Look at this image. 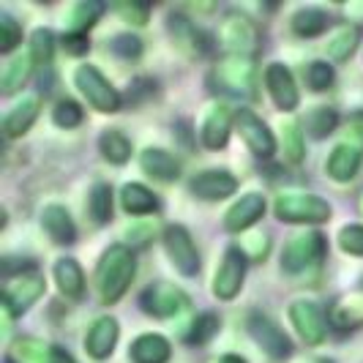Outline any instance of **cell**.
<instances>
[{"mask_svg": "<svg viewBox=\"0 0 363 363\" xmlns=\"http://www.w3.org/2000/svg\"><path fill=\"white\" fill-rule=\"evenodd\" d=\"M218 363H246V361H243L240 355H221V358H218Z\"/></svg>", "mask_w": 363, "mask_h": 363, "instance_id": "obj_51", "label": "cell"}, {"mask_svg": "<svg viewBox=\"0 0 363 363\" xmlns=\"http://www.w3.org/2000/svg\"><path fill=\"white\" fill-rule=\"evenodd\" d=\"M246 279V255L240 249H227L213 276V295L218 301H233Z\"/></svg>", "mask_w": 363, "mask_h": 363, "instance_id": "obj_12", "label": "cell"}, {"mask_svg": "<svg viewBox=\"0 0 363 363\" xmlns=\"http://www.w3.org/2000/svg\"><path fill=\"white\" fill-rule=\"evenodd\" d=\"M52 363H77V361H74V358L69 355V352H66V350L55 347V350H52Z\"/></svg>", "mask_w": 363, "mask_h": 363, "instance_id": "obj_50", "label": "cell"}, {"mask_svg": "<svg viewBox=\"0 0 363 363\" xmlns=\"http://www.w3.org/2000/svg\"><path fill=\"white\" fill-rule=\"evenodd\" d=\"M290 320L298 336L306 342V345H320L328 333V320L323 309L311 301H295L290 306Z\"/></svg>", "mask_w": 363, "mask_h": 363, "instance_id": "obj_13", "label": "cell"}, {"mask_svg": "<svg viewBox=\"0 0 363 363\" xmlns=\"http://www.w3.org/2000/svg\"><path fill=\"white\" fill-rule=\"evenodd\" d=\"M347 145H355L363 150V112H355L347 121Z\"/></svg>", "mask_w": 363, "mask_h": 363, "instance_id": "obj_47", "label": "cell"}, {"mask_svg": "<svg viewBox=\"0 0 363 363\" xmlns=\"http://www.w3.org/2000/svg\"><path fill=\"white\" fill-rule=\"evenodd\" d=\"M82 118H85V112H82V107H79L77 101H72V99L60 101V104L52 109V121L60 128H77L82 123Z\"/></svg>", "mask_w": 363, "mask_h": 363, "instance_id": "obj_38", "label": "cell"}, {"mask_svg": "<svg viewBox=\"0 0 363 363\" xmlns=\"http://www.w3.org/2000/svg\"><path fill=\"white\" fill-rule=\"evenodd\" d=\"M36 118H38V99L36 96H28V99H22L17 107L3 118V134H6L9 140L22 137L28 128L33 126Z\"/></svg>", "mask_w": 363, "mask_h": 363, "instance_id": "obj_26", "label": "cell"}, {"mask_svg": "<svg viewBox=\"0 0 363 363\" xmlns=\"http://www.w3.org/2000/svg\"><path fill=\"white\" fill-rule=\"evenodd\" d=\"M167 30L172 36V44L181 50L186 57H202L208 52V36L202 33L200 28L183 14H169L167 17Z\"/></svg>", "mask_w": 363, "mask_h": 363, "instance_id": "obj_14", "label": "cell"}, {"mask_svg": "<svg viewBox=\"0 0 363 363\" xmlns=\"http://www.w3.org/2000/svg\"><path fill=\"white\" fill-rule=\"evenodd\" d=\"M345 17L350 19V22H358L361 25L363 22V0H350V3H345Z\"/></svg>", "mask_w": 363, "mask_h": 363, "instance_id": "obj_49", "label": "cell"}, {"mask_svg": "<svg viewBox=\"0 0 363 363\" xmlns=\"http://www.w3.org/2000/svg\"><path fill=\"white\" fill-rule=\"evenodd\" d=\"M52 50H55V36L50 30L38 28L33 33V44H30V55H33V63L36 66H47L52 60Z\"/></svg>", "mask_w": 363, "mask_h": 363, "instance_id": "obj_39", "label": "cell"}, {"mask_svg": "<svg viewBox=\"0 0 363 363\" xmlns=\"http://www.w3.org/2000/svg\"><path fill=\"white\" fill-rule=\"evenodd\" d=\"M99 150L109 164H126L131 159V143L121 128H107L99 137Z\"/></svg>", "mask_w": 363, "mask_h": 363, "instance_id": "obj_29", "label": "cell"}, {"mask_svg": "<svg viewBox=\"0 0 363 363\" xmlns=\"http://www.w3.org/2000/svg\"><path fill=\"white\" fill-rule=\"evenodd\" d=\"M112 52L115 55H121V57H137V55L143 52V41L137 36H131V33H123V36H115L112 38Z\"/></svg>", "mask_w": 363, "mask_h": 363, "instance_id": "obj_44", "label": "cell"}, {"mask_svg": "<svg viewBox=\"0 0 363 363\" xmlns=\"http://www.w3.org/2000/svg\"><path fill=\"white\" fill-rule=\"evenodd\" d=\"M41 227L47 230V235L52 238V243L72 246L74 240H77L74 218L69 216V211L63 205H47L44 213H41Z\"/></svg>", "mask_w": 363, "mask_h": 363, "instance_id": "obj_21", "label": "cell"}, {"mask_svg": "<svg viewBox=\"0 0 363 363\" xmlns=\"http://www.w3.org/2000/svg\"><path fill=\"white\" fill-rule=\"evenodd\" d=\"M235 126L240 140L246 143V147L255 153L257 159H271L276 153V140H273L271 128L265 126L262 118H257L252 109H238Z\"/></svg>", "mask_w": 363, "mask_h": 363, "instance_id": "obj_11", "label": "cell"}, {"mask_svg": "<svg viewBox=\"0 0 363 363\" xmlns=\"http://www.w3.org/2000/svg\"><path fill=\"white\" fill-rule=\"evenodd\" d=\"M191 194L200 197V200L216 202L224 197H233L238 191V178L227 169H205L200 175H194L189 183Z\"/></svg>", "mask_w": 363, "mask_h": 363, "instance_id": "obj_15", "label": "cell"}, {"mask_svg": "<svg viewBox=\"0 0 363 363\" xmlns=\"http://www.w3.org/2000/svg\"><path fill=\"white\" fill-rule=\"evenodd\" d=\"M164 249L167 257L172 259V265L183 273V276H197L200 273V252L194 246V238L189 235V230L181 224H169L164 230Z\"/></svg>", "mask_w": 363, "mask_h": 363, "instance_id": "obj_7", "label": "cell"}, {"mask_svg": "<svg viewBox=\"0 0 363 363\" xmlns=\"http://www.w3.org/2000/svg\"><path fill=\"white\" fill-rule=\"evenodd\" d=\"M6 281H9V284L0 292V303L9 306L14 314H22L30 303H36L38 298L44 295V287H47V284H44V276L38 271L19 273V276H11V279H6Z\"/></svg>", "mask_w": 363, "mask_h": 363, "instance_id": "obj_8", "label": "cell"}, {"mask_svg": "<svg viewBox=\"0 0 363 363\" xmlns=\"http://www.w3.org/2000/svg\"><path fill=\"white\" fill-rule=\"evenodd\" d=\"M55 281H57L60 292L72 301H79L85 295V273L79 268V262L72 257H63L55 262Z\"/></svg>", "mask_w": 363, "mask_h": 363, "instance_id": "obj_25", "label": "cell"}, {"mask_svg": "<svg viewBox=\"0 0 363 363\" xmlns=\"http://www.w3.org/2000/svg\"><path fill=\"white\" fill-rule=\"evenodd\" d=\"M216 330H218V317L208 311V314H200V317L189 325V330H186L183 339H186L189 345H205L208 339H213Z\"/></svg>", "mask_w": 363, "mask_h": 363, "instance_id": "obj_37", "label": "cell"}, {"mask_svg": "<svg viewBox=\"0 0 363 363\" xmlns=\"http://www.w3.org/2000/svg\"><path fill=\"white\" fill-rule=\"evenodd\" d=\"M317 363H333V361H328V358H320V361H317Z\"/></svg>", "mask_w": 363, "mask_h": 363, "instance_id": "obj_52", "label": "cell"}, {"mask_svg": "<svg viewBox=\"0 0 363 363\" xmlns=\"http://www.w3.org/2000/svg\"><path fill=\"white\" fill-rule=\"evenodd\" d=\"M140 306L153 317H178L191 306V301L175 284H153L140 295Z\"/></svg>", "mask_w": 363, "mask_h": 363, "instance_id": "obj_9", "label": "cell"}, {"mask_svg": "<svg viewBox=\"0 0 363 363\" xmlns=\"http://www.w3.org/2000/svg\"><path fill=\"white\" fill-rule=\"evenodd\" d=\"M281 143H284V156L290 164H301L303 159V134L295 121L281 123Z\"/></svg>", "mask_w": 363, "mask_h": 363, "instance_id": "obj_36", "label": "cell"}, {"mask_svg": "<svg viewBox=\"0 0 363 363\" xmlns=\"http://www.w3.org/2000/svg\"><path fill=\"white\" fill-rule=\"evenodd\" d=\"M140 167H143L145 175H150L153 181H162V183L175 181V178L181 175V164H178V159H175L172 153L162 150V147H147V150H143Z\"/></svg>", "mask_w": 363, "mask_h": 363, "instance_id": "obj_22", "label": "cell"}, {"mask_svg": "<svg viewBox=\"0 0 363 363\" xmlns=\"http://www.w3.org/2000/svg\"><path fill=\"white\" fill-rule=\"evenodd\" d=\"M268 249H271V240L262 235V233H257V235H249L243 240V246H240V252L246 257H252V259H262V257L268 255Z\"/></svg>", "mask_w": 363, "mask_h": 363, "instance_id": "obj_45", "label": "cell"}, {"mask_svg": "<svg viewBox=\"0 0 363 363\" xmlns=\"http://www.w3.org/2000/svg\"><path fill=\"white\" fill-rule=\"evenodd\" d=\"M19 41H22V28L17 25V19L0 14V52H11Z\"/></svg>", "mask_w": 363, "mask_h": 363, "instance_id": "obj_41", "label": "cell"}, {"mask_svg": "<svg viewBox=\"0 0 363 363\" xmlns=\"http://www.w3.org/2000/svg\"><path fill=\"white\" fill-rule=\"evenodd\" d=\"M265 85H268V93H271L273 104L284 112H292L298 107V88H295V77L292 72L284 66V63H271L265 69Z\"/></svg>", "mask_w": 363, "mask_h": 363, "instance_id": "obj_16", "label": "cell"}, {"mask_svg": "<svg viewBox=\"0 0 363 363\" xmlns=\"http://www.w3.org/2000/svg\"><path fill=\"white\" fill-rule=\"evenodd\" d=\"M246 328H249L252 339L271 355L273 361H287L292 355V342L287 339V333L273 323L271 317H265V314H249Z\"/></svg>", "mask_w": 363, "mask_h": 363, "instance_id": "obj_10", "label": "cell"}, {"mask_svg": "<svg viewBox=\"0 0 363 363\" xmlns=\"http://www.w3.org/2000/svg\"><path fill=\"white\" fill-rule=\"evenodd\" d=\"M328 25H330V17L323 9H301L292 17V33L301 38H314L320 33H325Z\"/></svg>", "mask_w": 363, "mask_h": 363, "instance_id": "obj_30", "label": "cell"}, {"mask_svg": "<svg viewBox=\"0 0 363 363\" xmlns=\"http://www.w3.org/2000/svg\"><path fill=\"white\" fill-rule=\"evenodd\" d=\"M28 271H36L33 259H11V257L3 259V279H11V276H19V273Z\"/></svg>", "mask_w": 363, "mask_h": 363, "instance_id": "obj_48", "label": "cell"}, {"mask_svg": "<svg viewBox=\"0 0 363 363\" xmlns=\"http://www.w3.org/2000/svg\"><path fill=\"white\" fill-rule=\"evenodd\" d=\"M361 213H363V197H361Z\"/></svg>", "mask_w": 363, "mask_h": 363, "instance_id": "obj_53", "label": "cell"}, {"mask_svg": "<svg viewBox=\"0 0 363 363\" xmlns=\"http://www.w3.org/2000/svg\"><path fill=\"white\" fill-rule=\"evenodd\" d=\"M74 82H77V88L82 91V96L88 99V104H91L93 109H99V112H118L121 104H123L121 93L115 91V88L109 85L107 77L99 72L96 66H91V63H85V66L77 69Z\"/></svg>", "mask_w": 363, "mask_h": 363, "instance_id": "obj_5", "label": "cell"}, {"mask_svg": "<svg viewBox=\"0 0 363 363\" xmlns=\"http://www.w3.org/2000/svg\"><path fill=\"white\" fill-rule=\"evenodd\" d=\"M211 88L235 99H255L257 96V69L255 60L246 55H224L208 77Z\"/></svg>", "mask_w": 363, "mask_h": 363, "instance_id": "obj_2", "label": "cell"}, {"mask_svg": "<svg viewBox=\"0 0 363 363\" xmlns=\"http://www.w3.org/2000/svg\"><path fill=\"white\" fill-rule=\"evenodd\" d=\"M88 213L96 224H107L112 218V186L109 183H96L88 197Z\"/></svg>", "mask_w": 363, "mask_h": 363, "instance_id": "obj_34", "label": "cell"}, {"mask_svg": "<svg viewBox=\"0 0 363 363\" xmlns=\"http://www.w3.org/2000/svg\"><path fill=\"white\" fill-rule=\"evenodd\" d=\"M107 11L104 3H96V0H82L77 3L72 11H69V33H88V28H93L99 17Z\"/></svg>", "mask_w": 363, "mask_h": 363, "instance_id": "obj_32", "label": "cell"}, {"mask_svg": "<svg viewBox=\"0 0 363 363\" xmlns=\"http://www.w3.org/2000/svg\"><path fill=\"white\" fill-rule=\"evenodd\" d=\"M306 131H309L314 140H323L328 134H333L336 126H339V115H336V109L330 107H314L306 115Z\"/></svg>", "mask_w": 363, "mask_h": 363, "instance_id": "obj_35", "label": "cell"}, {"mask_svg": "<svg viewBox=\"0 0 363 363\" xmlns=\"http://www.w3.org/2000/svg\"><path fill=\"white\" fill-rule=\"evenodd\" d=\"M6 363H14V361H11V358H6Z\"/></svg>", "mask_w": 363, "mask_h": 363, "instance_id": "obj_54", "label": "cell"}, {"mask_svg": "<svg viewBox=\"0 0 363 363\" xmlns=\"http://www.w3.org/2000/svg\"><path fill=\"white\" fill-rule=\"evenodd\" d=\"M358 28H352V25H342V28H336L330 38H328V55L333 57V60H347L350 55L355 52V47H358Z\"/></svg>", "mask_w": 363, "mask_h": 363, "instance_id": "obj_33", "label": "cell"}, {"mask_svg": "<svg viewBox=\"0 0 363 363\" xmlns=\"http://www.w3.org/2000/svg\"><path fill=\"white\" fill-rule=\"evenodd\" d=\"M128 355L134 363H167L172 355V347L159 333H143L140 339L131 342Z\"/></svg>", "mask_w": 363, "mask_h": 363, "instance_id": "obj_24", "label": "cell"}, {"mask_svg": "<svg viewBox=\"0 0 363 363\" xmlns=\"http://www.w3.org/2000/svg\"><path fill=\"white\" fill-rule=\"evenodd\" d=\"M218 38L227 47V55H246L252 57L259 47V28L240 11H227L218 28Z\"/></svg>", "mask_w": 363, "mask_h": 363, "instance_id": "obj_6", "label": "cell"}, {"mask_svg": "<svg viewBox=\"0 0 363 363\" xmlns=\"http://www.w3.org/2000/svg\"><path fill=\"white\" fill-rule=\"evenodd\" d=\"M137 273V262L131 249L123 243H115L109 246L107 252L99 259V268H96V292H99V301L104 306L118 303L123 295H126L128 284Z\"/></svg>", "mask_w": 363, "mask_h": 363, "instance_id": "obj_1", "label": "cell"}, {"mask_svg": "<svg viewBox=\"0 0 363 363\" xmlns=\"http://www.w3.org/2000/svg\"><path fill=\"white\" fill-rule=\"evenodd\" d=\"M52 345L41 342L36 336H22L11 345V361L14 363H52Z\"/></svg>", "mask_w": 363, "mask_h": 363, "instance_id": "obj_28", "label": "cell"}, {"mask_svg": "<svg viewBox=\"0 0 363 363\" xmlns=\"http://www.w3.org/2000/svg\"><path fill=\"white\" fill-rule=\"evenodd\" d=\"M328 255L325 235L317 230H306L290 238V243L284 246L281 255V271L290 276H306L309 271H317L323 265V259Z\"/></svg>", "mask_w": 363, "mask_h": 363, "instance_id": "obj_3", "label": "cell"}, {"mask_svg": "<svg viewBox=\"0 0 363 363\" xmlns=\"http://www.w3.org/2000/svg\"><path fill=\"white\" fill-rule=\"evenodd\" d=\"M306 85L311 91H328L333 85V66H328L325 60H314L306 69Z\"/></svg>", "mask_w": 363, "mask_h": 363, "instance_id": "obj_40", "label": "cell"}, {"mask_svg": "<svg viewBox=\"0 0 363 363\" xmlns=\"http://www.w3.org/2000/svg\"><path fill=\"white\" fill-rule=\"evenodd\" d=\"M60 44H63V50L69 55H85L91 50V41H88V33H63L60 38Z\"/></svg>", "mask_w": 363, "mask_h": 363, "instance_id": "obj_46", "label": "cell"}, {"mask_svg": "<svg viewBox=\"0 0 363 363\" xmlns=\"http://www.w3.org/2000/svg\"><path fill=\"white\" fill-rule=\"evenodd\" d=\"M328 323L339 330H355L363 325V292H345L339 295L330 309H328Z\"/></svg>", "mask_w": 363, "mask_h": 363, "instance_id": "obj_19", "label": "cell"}, {"mask_svg": "<svg viewBox=\"0 0 363 363\" xmlns=\"http://www.w3.org/2000/svg\"><path fill=\"white\" fill-rule=\"evenodd\" d=\"M115 11L131 25H145L147 17H150V6L147 3H118Z\"/></svg>", "mask_w": 363, "mask_h": 363, "instance_id": "obj_43", "label": "cell"}, {"mask_svg": "<svg viewBox=\"0 0 363 363\" xmlns=\"http://www.w3.org/2000/svg\"><path fill=\"white\" fill-rule=\"evenodd\" d=\"M33 55L25 52V55H17L6 69H3V77H0V88H3V93H14L19 91L25 82H28V77H30V72H33Z\"/></svg>", "mask_w": 363, "mask_h": 363, "instance_id": "obj_31", "label": "cell"}, {"mask_svg": "<svg viewBox=\"0 0 363 363\" xmlns=\"http://www.w3.org/2000/svg\"><path fill=\"white\" fill-rule=\"evenodd\" d=\"M121 205L131 216H147V213H153L159 208V200L143 183H126L121 189Z\"/></svg>", "mask_w": 363, "mask_h": 363, "instance_id": "obj_27", "label": "cell"}, {"mask_svg": "<svg viewBox=\"0 0 363 363\" xmlns=\"http://www.w3.org/2000/svg\"><path fill=\"white\" fill-rule=\"evenodd\" d=\"M118 333H121V328H118V320L115 317H99V320H93V325L88 328V336H85V350H88V355L96 358V361H104L112 355V350L118 345Z\"/></svg>", "mask_w": 363, "mask_h": 363, "instance_id": "obj_18", "label": "cell"}, {"mask_svg": "<svg viewBox=\"0 0 363 363\" xmlns=\"http://www.w3.org/2000/svg\"><path fill=\"white\" fill-rule=\"evenodd\" d=\"M279 221L287 224H323L330 218V205L317 194H306V191H284L276 197L273 205Z\"/></svg>", "mask_w": 363, "mask_h": 363, "instance_id": "obj_4", "label": "cell"}, {"mask_svg": "<svg viewBox=\"0 0 363 363\" xmlns=\"http://www.w3.org/2000/svg\"><path fill=\"white\" fill-rule=\"evenodd\" d=\"M361 159H363L361 147L342 143V145L333 147V153H330V159H328V175L336 183L352 181V178L358 175V169H361Z\"/></svg>", "mask_w": 363, "mask_h": 363, "instance_id": "obj_23", "label": "cell"}, {"mask_svg": "<svg viewBox=\"0 0 363 363\" xmlns=\"http://www.w3.org/2000/svg\"><path fill=\"white\" fill-rule=\"evenodd\" d=\"M230 131H233V109L227 104H216L205 115V123H202V145L218 150V147L227 145L230 140Z\"/></svg>", "mask_w": 363, "mask_h": 363, "instance_id": "obj_20", "label": "cell"}, {"mask_svg": "<svg viewBox=\"0 0 363 363\" xmlns=\"http://www.w3.org/2000/svg\"><path fill=\"white\" fill-rule=\"evenodd\" d=\"M339 246L342 252L352 257H363V227L361 224H350L339 233Z\"/></svg>", "mask_w": 363, "mask_h": 363, "instance_id": "obj_42", "label": "cell"}, {"mask_svg": "<svg viewBox=\"0 0 363 363\" xmlns=\"http://www.w3.org/2000/svg\"><path fill=\"white\" fill-rule=\"evenodd\" d=\"M262 216H265V197L252 191V194L240 197V200L227 211V216H224V230H227V233H246V230H252Z\"/></svg>", "mask_w": 363, "mask_h": 363, "instance_id": "obj_17", "label": "cell"}]
</instances>
